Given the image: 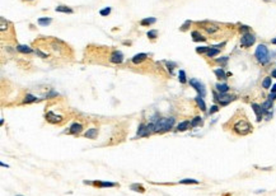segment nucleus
Returning a JSON list of instances; mask_svg holds the SVG:
<instances>
[{
  "label": "nucleus",
  "mask_w": 276,
  "mask_h": 196,
  "mask_svg": "<svg viewBox=\"0 0 276 196\" xmlns=\"http://www.w3.org/2000/svg\"><path fill=\"white\" fill-rule=\"evenodd\" d=\"M191 126V122L190 121H182L181 124H178V126H177V130L178 131H186L188 127Z\"/></svg>",
  "instance_id": "nucleus-14"
},
{
  "label": "nucleus",
  "mask_w": 276,
  "mask_h": 196,
  "mask_svg": "<svg viewBox=\"0 0 276 196\" xmlns=\"http://www.w3.org/2000/svg\"><path fill=\"white\" fill-rule=\"evenodd\" d=\"M146 57H148L146 54H136L134 57H132V62H134V64H140V62L144 61Z\"/></svg>",
  "instance_id": "nucleus-12"
},
{
  "label": "nucleus",
  "mask_w": 276,
  "mask_h": 196,
  "mask_svg": "<svg viewBox=\"0 0 276 196\" xmlns=\"http://www.w3.org/2000/svg\"><path fill=\"white\" fill-rule=\"evenodd\" d=\"M138 135L139 136H148L150 135V132L148 131V127H146V125H140L139 126V130H138Z\"/></svg>",
  "instance_id": "nucleus-13"
},
{
  "label": "nucleus",
  "mask_w": 276,
  "mask_h": 196,
  "mask_svg": "<svg viewBox=\"0 0 276 196\" xmlns=\"http://www.w3.org/2000/svg\"><path fill=\"white\" fill-rule=\"evenodd\" d=\"M82 130H83V126H82V124H78V122H75V124H73L71 126H70V131L71 134H79V132H82Z\"/></svg>",
  "instance_id": "nucleus-11"
},
{
  "label": "nucleus",
  "mask_w": 276,
  "mask_h": 196,
  "mask_svg": "<svg viewBox=\"0 0 276 196\" xmlns=\"http://www.w3.org/2000/svg\"><path fill=\"white\" fill-rule=\"evenodd\" d=\"M17 196H23V195H17Z\"/></svg>",
  "instance_id": "nucleus-44"
},
{
  "label": "nucleus",
  "mask_w": 276,
  "mask_h": 196,
  "mask_svg": "<svg viewBox=\"0 0 276 196\" xmlns=\"http://www.w3.org/2000/svg\"><path fill=\"white\" fill-rule=\"evenodd\" d=\"M192 37H194V41H205V37H202L200 33L196 32V31L192 32Z\"/></svg>",
  "instance_id": "nucleus-26"
},
{
  "label": "nucleus",
  "mask_w": 276,
  "mask_h": 196,
  "mask_svg": "<svg viewBox=\"0 0 276 196\" xmlns=\"http://www.w3.org/2000/svg\"><path fill=\"white\" fill-rule=\"evenodd\" d=\"M262 108H263V111H268L270 108H272V101L267 99L266 102H263V104H262Z\"/></svg>",
  "instance_id": "nucleus-28"
},
{
  "label": "nucleus",
  "mask_w": 276,
  "mask_h": 196,
  "mask_svg": "<svg viewBox=\"0 0 276 196\" xmlns=\"http://www.w3.org/2000/svg\"><path fill=\"white\" fill-rule=\"evenodd\" d=\"M111 61H112L113 64H121V62L124 61V55H122V52L113 51L112 55H111Z\"/></svg>",
  "instance_id": "nucleus-7"
},
{
  "label": "nucleus",
  "mask_w": 276,
  "mask_h": 196,
  "mask_svg": "<svg viewBox=\"0 0 276 196\" xmlns=\"http://www.w3.org/2000/svg\"><path fill=\"white\" fill-rule=\"evenodd\" d=\"M216 111H219V107H218V106H212V107H211V110H210V112H209V113H210V115H211V113H215Z\"/></svg>",
  "instance_id": "nucleus-36"
},
{
  "label": "nucleus",
  "mask_w": 276,
  "mask_h": 196,
  "mask_svg": "<svg viewBox=\"0 0 276 196\" xmlns=\"http://www.w3.org/2000/svg\"><path fill=\"white\" fill-rule=\"evenodd\" d=\"M196 102H197L198 107H200L202 111H206V104H205V102H204V99H202V97H201V96L196 97Z\"/></svg>",
  "instance_id": "nucleus-20"
},
{
  "label": "nucleus",
  "mask_w": 276,
  "mask_h": 196,
  "mask_svg": "<svg viewBox=\"0 0 276 196\" xmlns=\"http://www.w3.org/2000/svg\"><path fill=\"white\" fill-rule=\"evenodd\" d=\"M131 190H134V191H139V192H144V191H145V188L143 187L141 185L132 183V185H131Z\"/></svg>",
  "instance_id": "nucleus-25"
},
{
  "label": "nucleus",
  "mask_w": 276,
  "mask_h": 196,
  "mask_svg": "<svg viewBox=\"0 0 276 196\" xmlns=\"http://www.w3.org/2000/svg\"><path fill=\"white\" fill-rule=\"evenodd\" d=\"M110 13H111V8H108V6H107V8H104V9H102V10L99 12V14H101V15H103V17L108 15Z\"/></svg>",
  "instance_id": "nucleus-34"
},
{
  "label": "nucleus",
  "mask_w": 276,
  "mask_h": 196,
  "mask_svg": "<svg viewBox=\"0 0 276 196\" xmlns=\"http://www.w3.org/2000/svg\"><path fill=\"white\" fill-rule=\"evenodd\" d=\"M272 43H275V45H276V38H274V40H272Z\"/></svg>",
  "instance_id": "nucleus-43"
},
{
  "label": "nucleus",
  "mask_w": 276,
  "mask_h": 196,
  "mask_svg": "<svg viewBox=\"0 0 276 196\" xmlns=\"http://www.w3.org/2000/svg\"><path fill=\"white\" fill-rule=\"evenodd\" d=\"M52 22L51 18H40L38 19V24L40 26H47V24H50Z\"/></svg>",
  "instance_id": "nucleus-23"
},
{
  "label": "nucleus",
  "mask_w": 276,
  "mask_h": 196,
  "mask_svg": "<svg viewBox=\"0 0 276 196\" xmlns=\"http://www.w3.org/2000/svg\"><path fill=\"white\" fill-rule=\"evenodd\" d=\"M190 24H191V22H188V20H187V22H186V23H184V24H183V26H182V28H181V29H182V31H184V29H187V27H188V26H190Z\"/></svg>",
  "instance_id": "nucleus-37"
},
{
  "label": "nucleus",
  "mask_w": 276,
  "mask_h": 196,
  "mask_svg": "<svg viewBox=\"0 0 276 196\" xmlns=\"http://www.w3.org/2000/svg\"><path fill=\"white\" fill-rule=\"evenodd\" d=\"M254 41H256V37L253 36L252 33H244L242 38H240V43H242V46L244 47H249V46H252V45L254 43Z\"/></svg>",
  "instance_id": "nucleus-4"
},
{
  "label": "nucleus",
  "mask_w": 276,
  "mask_h": 196,
  "mask_svg": "<svg viewBox=\"0 0 276 196\" xmlns=\"http://www.w3.org/2000/svg\"><path fill=\"white\" fill-rule=\"evenodd\" d=\"M218 54H219V50H218V48H214V47H210V48H209V51L206 52L208 57H214V56H216Z\"/></svg>",
  "instance_id": "nucleus-21"
},
{
  "label": "nucleus",
  "mask_w": 276,
  "mask_h": 196,
  "mask_svg": "<svg viewBox=\"0 0 276 196\" xmlns=\"http://www.w3.org/2000/svg\"><path fill=\"white\" fill-rule=\"evenodd\" d=\"M55 10H56V12H61V13H73V10L65 5H59L55 8Z\"/></svg>",
  "instance_id": "nucleus-18"
},
{
  "label": "nucleus",
  "mask_w": 276,
  "mask_h": 196,
  "mask_svg": "<svg viewBox=\"0 0 276 196\" xmlns=\"http://www.w3.org/2000/svg\"><path fill=\"white\" fill-rule=\"evenodd\" d=\"M17 50L23 52V54H29V52H32V48L29 46H26V45H19V46H17Z\"/></svg>",
  "instance_id": "nucleus-17"
},
{
  "label": "nucleus",
  "mask_w": 276,
  "mask_h": 196,
  "mask_svg": "<svg viewBox=\"0 0 276 196\" xmlns=\"http://www.w3.org/2000/svg\"><path fill=\"white\" fill-rule=\"evenodd\" d=\"M97 135H98V129H96V127L89 129V130L85 131V134H84V136L88 138V139H96Z\"/></svg>",
  "instance_id": "nucleus-10"
},
{
  "label": "nucleus",
  "mask_w": 276,
  "mask_h": 196,
  "mask_svg": "<svg viewBox=\"0 0 276 196\" xmlns=\"http://www.w3.org/2000/svg\"><path fill=\"white\" fill-rule=\"evenodd\" d=\"M262 87H263L265 89H267V88H270L271 87V78H265V80L262 82Z\"/></svg>",
  "instance_id": "nucleus-30"
},
{
  "label": "nucleus",
  "mask_w": 276,
  "mask_h": 196,
  "mask_svg": "<svg viewBox=\"0 0 276 196\" xmlns=\"http://www.w3.org/2000/svg\"><path fill=\"white\" fill-rule=\"evenodd\" d=\"M204 28L208 31L209 33H214V32H216V31H219V27H216V26H205Z\"/></svg>",
  "instance_id": "nucleus-29"
},
{
  "label": "nucleus",
  "mask_w": 276,
  "mask_h": 196,
  "mask_svg": "<svg viewBox=\"0 0 276 196\" xmlns=\"http://www.w3.org/2000/svg\"><path fill=\"white\" fill-rule=\"evenodd\" d=\"M46 118H47V121L52 122V124H57V122H61V121H62V117L59 116V115H55L54 112H47Z\"/></svg>",
  "instance_id": "nucleus-8"
},
{
  "label": "nucleus",
  "mask_w": 276,
  "mask_h": 196,
  "mask_svg": "<svg viewBox=\"0 0 276 196\" xmlns=\"http://www.w3.org/2000/svg\"><path fill=\"white\" fill-rule=\"evenodd\" d=\"M180 183H183V185H187V183H198L197 180H194V178H184V180H181Z\"/></svg>",
  "instance_id": "nucleus-27"
},
{
  "label": "nucleus",
  "mask_w": 276,
  "mask_h": 196,
  "mask_svg": "<svg viewBox=\"0 0 276 196\" xmlns=\"http://www.w3.org/2000/svg\"><path fill=\"white\" fill-rule=\"evenodd\" d=\"M174 118L173 117H163L154 122V132H164L173 127Z\"/></svg>",
  "instance_id": "nucleus-1"
},
{
  "label": "nucleus",
  "mask_w": 276,
  "mask_h": 196,
  "mask_svg": "<svg viewBox=\"0 0 276 196\" xmlns=\"http://www.w3.org/2000/svg\"><path fill=\"white\" fill-rule=\"evenodd\" d=\"M190 84L192 87H194L195 89L198 92V94H200L201 97H204L205 94H206V89H205V87H204V84H202L200 80H197V79H191L190 80Z\"/></svg>",
  "instance_id": "nucleus-5"
},
{
  "label": "nucleus",
  "mask_w": 276,
  "mask_h": 196,
  "mask_svg": "<svg viewBox=\"0 0 276 196\" xmlns=\"http://www.w3.org/2000/svg\"><path fill=\"white\" fill-rule=\"evenodd\" d=\"M215 99L218 101L220 104L226 106V104L230 103L234 99V97L233 96H228V94H225V93H220V94H215Z\"/></svg>",
  "instance_id": "nucleus-6"
},
{
  "label": "nucleus",
  "mask_w": 276,
  "mask_h": 196,
  "mask_svg": "<svg viewBox=\"0 0 276 196\" xmlns=\"http://www.w3.org/2000/svg\"><path fill=\"white\" fill-rule=\"evenodd\" d=\"M214 73L219 79H226V74L223 69H216V70H214Z\"/></svg>",
  "instance_id": "nucleus-19"
},
{
  "label": "nucleus",
  "mask_w": 276,
  "mask_h": 196,
  "mask_svg": "<svg viewBox=\"0 0 276 196\" xmlns=\"http://www.w3.org/2000/svg\"><path fill=\"white\" fill-rule=\"evenodd\" d=\"M240 31H242V32H243V31H244V32H247V31H248V27H246V26H243L242 28H240Z\"/></svg>",
  "instance_id": "nucleus-40"
},
{
  "label": "nucleus",
  "mask_w": 276,
  "mask_h": 196,
  "mask_svg": "<svg viewBox=\"0 0 276 196\" xmlns=\"http://www.w3.org/2000/svg\"><path fill=\"white\" fill-rule=\"evenodd\" d=\"M268 99H271V101H275V99H276V93H271L270 96H268Z\"/></svg>",
  "instance_id": "nucleus-38"
},
{
  "label": "nucleus",
  "mask_w": 276,
  "mask_h": 196,
  "mask_svg": "<svg viewBox=\"0 0 276 196\" xmlns=\"http://www.w3.org/2000/svg\"><path fill=\"white\" fill-rule=\"evenodd\" d=\"M254 56H256L257 60L261 64H267L268 60H270V54H268L266 45H258L256 48V52H254Z\"/></svg>",
  "instance_id": "nucleus-3"
},
{
  "label": "nucleus",
  "mask_w": 276,
  "mask_h": 196,
  "mask_svg": "<svg viewBox=\"0 0 276 196\" xmlns=\"http://www.w3.org/2000/svg\"><path fill=\"white\" fill-rule=\"evenodd\" d=\"M178 79H180L181 83H186V73H184L183 70H180V73H178Z\"/></svg>",
  "instance_id": "nucleus-31"
},
{
  "label": "nucleus",
  "mask_w": 276,
  "mask_h": 196,
  "mask_svg": "<svg viewBox=\"0 0 276 196\" xmlns=\"http://www.w3.org/2000/svg\"><path fill=\"white\" fill-rule=\"evenodd\" d=\"M271 90H272V93H276V84H274V85H272Z\"/></svg>",
  "instance_id": "nucleus-41"
},
{
  "label": "nucleus",
  "mask_w": 276,
  "mask_h": 196,
  "mask_svg": "<svg viewBox=\"0 0 276 196\" xmlns=\"http://www.w3.org/2000/svg\"><path fill=\"white\" fill-rule=\"evenodd\" d=\"M157 34H158V32H157V31H149V32H148V37L153 40V38L157 37Z\"/></svg>",
  "instance_id": "nucleus-35"
},
{
  "label": "nucleus",
  "mask_w": 276,
  "mask_h": 196,
  "mask_svg": "<svg viewBox=\"0 0 276 196\" xmlns=\"http://www.w3.org/2000/svg\"><path fill=\"white\" fill-rule=\"evenodd\" d=\"M272 76H274V78H276V69L274 70V71H272Z\"/></svg>",
  "instance_id": "nucleus-42"
},
{
  "label": "nucleus",
  "mask_w": 276,
  "mask_h": 196,
  "mask_svg": "<svg viewBox=\"0 0 276 196\" xmlns=\"http://www.w3.org/2000/svg\"><path fill=\"white\" fill-rule=\"evenodd\" d=\"M252 108H253V111H254V113L257 115V121H261L262 120V113H263V108H262V106H260V104H257V103H253L252 104Z\"/></svg>",
  "instance_id": "nucleus-9"
},
{
  "label": "nucleus",
  "mask_w": 276,
  "mask_h": 196,
  "mask_svg": "<svg viewBox=\"0 0 276 196\" xmlns=\"http://www.w3.org/2000/svg\"><path fill=\"white\" fill-rule=\"evenodd\" d=\"M215 87H216V89H218L219 93H226V92L229 90V87L226 85V84H220V83H218Z\"/></svg>",
  "instance_id": "nucleus-15"
},
{
  "label": "nucleus",
  "mask_w": 276,
  "mask_h": 196,
  "mask_svg": "<svg viewBox=\"0 0 276 196\" xmlns=\"http://www.w3.org/2000/svg\"><path fill=\"white\" fill-rule=\"evenodd\" d=\"M94 185H96V186H99V187H115V186H117V185L113 183V182H94Z\"/></svg>",
  "instance_id": "nucleus-16"
},
{
  "label": "nucleus",
  "mask_w": 276,
  "mask_h": 196,
  "mask_svg": "<svg viewBox=\"0 0 276 196\" xmlns=\"http://www.w3.org/2000/svg\"><path fill=\"white\" fill-rule=\"evenodd\" d=\"M34 101H37V98H36V97L32 96V94H27L23 102H24V103H32V102H34Z\"/></svg>",
  "instance_id": "nucleus-24"
},
{
  "label": "nucleus",
  "mask_w": 276,
  "mask_h": 196,
  "mask_svg": "<svg viewBox=\"0 0 276 196\" xmlns=\"http://www.w3.org/2000/svg\"><path fill=\"white\" fill-rule=\"evenodd\" d=\"M233 130L235 131L238 135H247V134H249V132L252 131V125H251L247 120L242 118V120H238L235 124H234Z\"/></svg>",
  "instance_id": "nucleus-2"
},
{
  "label": "nucleus",
  "mask_w": 276,
  "mask_h": 196,
  "mask_svg": "<svg viewBox=\"0 0 276 196\" xmlns=\"http://www.w3.org/2000/svg\"><path fill=\"white\" fill-rule=\"evenodd\" d=\"M198 124H201V117H195L194 118V120H192L191 121V126H192V127H195V126H197Z\"/></svg>",
  "instance_id": "nucleus-32"
},
{
  "label": "nucleus",
  "mask_w": 276,
  "mask_h": 196,
  "mask_svg": "<svg viewBox=\"0 0 276 196\" xmlns=\"http://www.w3.org/2000/svg\"><path fill=\"white\" fill-rule=\"evenodd\" d=\"M228 61V57H223V59H219L218 62H223V64H225V62Z\"/></svg>",
  "instance_id": "nucleus-39"
},
{
  "label": "nucleus",
  "mask_w": 276,
  "mask_h": 196,
  "mask_svg": "<svg viewBox=\"0 0 276 196\" xmlns=\"http://www.w3.org/2000/svg\"><path fill=\"white\" fill-rule=\"evenodd\" d=\"M209 48H210V47L201 46V47H197V48H196V52H198V54H204V52H208V51H209Z\"/></svg>",
  "instance_id": "nucleus-33"
},
{
  "label": "nucleus",
  "mask_w": 276,
  "mask_h": 196,
  "mask_svg": "<svg viewBox=\"0 0 276 196\" xmlns=\"http://www.w3.org/2000/svg\"><path fill=\"white\" fill-rule=\"evenodd\" d=\"M157 22V19L155 18H145V19H143L140 24L141 26H149V24H153V23H155Z\"/></svg>",
  "instance_id": "nucleus-22"
}]
</instances>
